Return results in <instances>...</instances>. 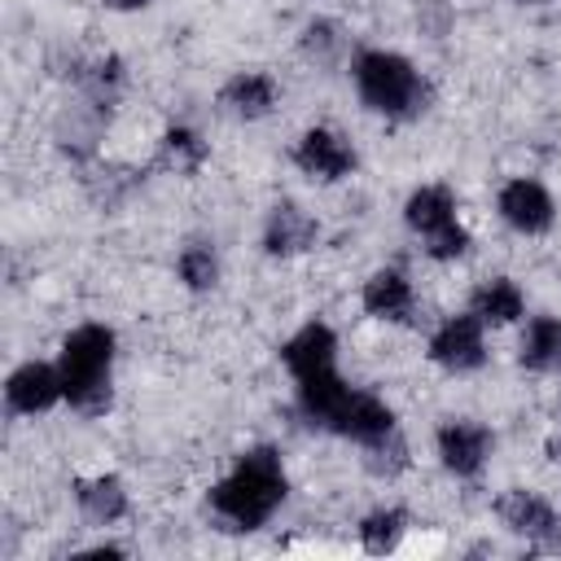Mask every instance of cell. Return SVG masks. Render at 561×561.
I'll use <instances>...</instances> for the list:
<instances>
[{"mask_svg": "<svg viewBox=\"0 0 561 561\" xmlns=\"http://www.w3.org/2000/svg\"><path fill=\"white\" fill-rule=\"evenodd\" d=\"M175 272H180V280H184L188 289L202 294V289H215V280H219V259H215V250H210L206 241H193V245L180 250Z\"/></svg>", "mask_w": 561, "mask_h": 561, "instance_id": "44dd1931", "label": "cell"}, {"mask_svg": "<svg viewBox=\"0 0 561 561\" xmlns=\"http://www.w3.org/2000/svg\"><path fill=\"white\" fill-rule=\"evenodd\" d=\"M390 430H394V412H390L377 394L351 390V399H346V408H342L333 434H346V438H355V443L364 447V443H373V438H381V434H390Z\"/></svg>", "mask_w": 561, "mask_h": 561, "instance_id": "5bb4252c", "label": "cell"}, {"mask_svg": "<svg viewBox=\"0 0 561 561\" xmlns=\"http://www.w3.org/2000/svg\"><path fill=\"white\" fill-rule=\"evenodd\" d=\"M469 311H473L482 324L500 329V324H513V320H522V311H526V298H522V289H517L508 276H491V280H482V285L473 289V302H469Z\"/></svg>", "mask_w": 561, "mask_h": 561, "instance_id": "e0dca14e", "label": "cell"}, {"mask_svg": "<svg viewBox=\"0 0 561 561\" xmlns=\"http://www.w3.org/2000/svg\"><path fill=\"white\" fill-rule=\"evenodd\" d=\"M364 311L377 316V320H408L412 316V285L403 272L394 267H381L364 280Z\"/></svg>", "mask_w": 561, "mask_h": 561, "instance_id": "9a60e30c", "label": "cell"}, {"mask_svg": "<svg viewBox=\"0 0 561 561\" xmlns=\"http://www.w3.org/2000/svg\"><path fill=\"white\" fill-rule=\"evenodd\" d=\"M110 364H114V333L105 324H79L61 342V386L66 403L83 416H96L110 408Z\"/></svg>", "mask_w": 561, "mask_h": 561, "instance_id": "7a4b0ae2", "label": "cell"}, {"mask_svg": "<svg viewBox=\"0 0 561 561\" xmlns=\"http://www.w3.org/2000/svg\"><path fill=\"white\" fill-rule=\"evenodd\" d=\"M75 500H79V508H83V517L92 526H110V522H118L127 513V491H123V482L114 473L83 478L79 491H75Z\"/></svg>", "mask_w": 561, "mask_h": 561, "instance_id": "ac0fdd59", "label": "cell"}, {"mask_svg": "<svg viewBox=\"0 0 561 561\" xmlns=\"http://www.w3.org/2000/svg\"><path fill=\"white\" fill-rule=\"evenodd\" d=\"M355 88L359 101L386 118H403L425 105V79L416 75V66L386 48H368L355 57Z\"/></svg>", "mask_w": 561, "mask_h": 561, "instance_id": "3957f363", "label": "cell"}, {"mask_svg": "<svg viewBox=\"0 0 561 561\" xmlns=\"http://www.w3.org/2000/svg\"><path fill=\"white\" fill-rule=\"evenodd\" d=\"M346 399H351V386L337 377V368L311 373V377L298 381V408H302V416H307L311 425H320V430H337V416H342Z\"/></svg>", "mask_w": 561, "mask_h": 561, "instance_id": "4fadbf2b", "label": "cell"}, {"mask_svg": "<svg viewBox=\"0 0 561 561\" xmlns=\"http://www.w3.org/2000/svg\"><path fill=\"white\" fill-rule=\"evenodd\" d=\"M206 158V140L193 131V127H171L162 136V162L175 167V171H197Z\"/></svg>", "mask_w": 561, "mask_h": 561, "instance_id": "603a6c76", "label": "cell"}, {"mask_svg": "<svg viewBox=\"0 0 561 561\" xmlns=\"http://www.w3.org/2000/svg\"><path fill=\"white\" fill-rule=\"evenodd\" d=\"M403 530H408V513L403 508H377V513H368L359 522V543L381 557V552H394L399 548Z\"/></svg>", "mask_w": 561, "mask_h": 561, "instance_id": "ffe728a7", "label": "cell"}, {"mask_svg": "<svg viewBox=\"0 0 561 561\" xmlns=\"http://www.w3.org/2000/svg\"><path fill=\"white\" fill-rule=\"evenodd\" d=\"M403 219H408V228L425 241V254L438 259V263L460 259V254L469 250V232H465L460 219H456V197H451L443 184L416 188V193L408 197V206H403Z\"/></svg>", "mask_w": 561, "mask_h": 561, "instance_id": "277c9868", "label": "cell"}, {"mask_svg": "<svg viewBox=\"0 0 561 561\" xmlns=\"http://www.w3.org/2000/svg\"><path fill=\"white\" fill-rule=\"evenodd\" d=\"M548 456L561 460V421H557V430H552V438H548Z\"/></svg>", "mask_w": 561, "mask_h": 561, "instance_id": "d4e9b609", "label": "cell"}, {"mask_svg": "<svg viewBox=\"0 0 561 561\" xmlns=\"http://www.w3.org/2000/svg\"><path fill=\"white\" fill-rule=\"evenodd\" d=\"M110 9H123V13H131V9H145L149 0H105Z\"/></svg>", "mask_w": 561, "mask_h": 561, "instance_id": "484cf974", "label": "cell"}, {"mask_svg": "<svg viewBox=\"0 0 561 561\" xmlns=\"http://www.w3.org/2000/svg\"><path fill=\"white\" fill-rule=\"evenodd\" d=\"M219 101H224V110L237 114V118H263V114L276 105V83H272L263 70H241V75H232V79L224 83Z\"/></svg>", "mask_w": 561, "mask_h": 561, "instance_id": "2e32d148", "label": "cell"}, {"mask_svg": "<svg viewBox=\"0 0 561 561\" xmlns=\"http://www.w3.org/2000/svg\"><path fill=\"white\" fill-rule=\"evenodd\" d=\"M57 399H66V386H61V368L53 364H22L9 373L4 381V403L22 416H35V412H48Z\"/></svg>", "mask_w": 561, "mask_h": 561, "instance_id": "9c48e42d", "label": "cell"}, {"mask_svg": "<svg viewBox=\"0 0 561 561\" xmlns=\"http://www.w3.org/2000/svg\"><path fill=\"white\" fill-rule=\"evenodd\" d=\"M280 359H285V368L294 373V381H302V377H311V373H329L333 359H337V337H333L329 324L311 320V324H302V329L280 346Z\"/></svg>", "mask_w": 561, "mask_h": 561, "instance_id": "8fae6325", "label": "cell"}, {"mask_svg": "<svg viewBox=\"0 0 561 561\" xmlns=\"http://www.w3.org/2000/svg\"><path fill=\"white\" fill-rule=\"evenodd\" d=\"M263 245H267V254H276V259L302 254V250L316 245V219H311L302 206H294V202H276V206L267 210V224H263Z\"/></svg>", "mask_w": 561, "mask_h": 561, "instance_id": "7c38bea8", "label": "cell"}, {"mask_svg": "<svg viewBox=\"0 0 561 561\" xmlns=\"http://www.w3.org/2000/svg\"><path fill=\"white\" fill-rule=\"evenodd\" d=\"M285 500V469L272 447H254L237 456L232 473L210 486V508L232 526V530H254L263 526Z\"/></svg>", "mask_w": 561, "mask_h": 561, "instance_id": "6da1fadb", "label": "cell"}, {"mask_svg": "<svg viewBox=\"0 0 561 561\" xmlns=\"http://www.w3.org/2000/svg\"><path fill=\"white\" fill-rule=\"evenodd\" d=\"M495 513H500V522H504L508 530L535 539V543L548 548V552H561V517H557V508H552L548 500H539L535 491H526V486L504 491L500 504H495Z\"/></svg>", "mask_w": 561, "mask_h": 561, "instance_id": "5b68a950", "label": "cell"}, {"mask_svg": "<svg viewBox=\"0 0 561 561\" xmlns=\"http://www.w3.org/2000/svg\"><path fill=\"white\" fill-rule=\"evenodd\" d=\"M482 320L473 311L451 316L438 324V333L430 337V359L443 364L447 373H473L486 359V342H482Z\"/></svg>", "mask_w": 561, "mask_h": 561, "instance_id": "8992f818", "label": "cell"}, {"mask_svg": "<svg viewBox=\"0 0 561 561\" xmlns=\"http://www.w3.org/2000/svg\"><path fill=\"white\" fill-rule=\"evenodd\" d=\"M522 4H543V0H522Z\"/></svg>", "mask_w": 561, "mask_h": 561, "instance_id": "4316f807", "label": "cell"}, {"mask_svg": "<svg viewBox=\"0 0 561 561\" xmlns=\"http://www.w3.org/2000/svg\"><path fill=\"white\" fill-rule=\"evenodd\" d=\"M302 48H307V57H316V61H333L337 48H342V35H337L333 22L316 18V22H307V31H302Z\"/></svg>", "mask_w": 561, "mask_h": 561, "instance_id": "cb8c5ba5", "label": "cell"}, {"mask_svg": "<svg viewBox=\"0 0 561 561\" xmlns=\"http://www.w3.org/2000/svg\"><path fill=\"white\" fill-rule=\"evenodd\" d=\"M364 465H368V473H377V478H394V473L408 469V443H403L399 425H394L390 434L364 443Z\"/></svg>", "mask_w": 561, "mask_h": 561, "instance_id": "7402d4cb", "label": "cell"}, {"mask_svg": "<svg viewBox=\"0 0 561 561\" xmlns=\"http://www.w3.org/2000/svg\"><path fill=\"white\" fill-rule=\"evenodd\" d=\"M294 162H298L302 175L333 184V180L351 175L355 149H351L333 127H311V131H302V140H298V149H294Z\"/></svg>", "mask_w": 561, "mask_h": 561, "instance_id": "52a82bcc", "label": "cell"}, {"mask_svg": "<svg viewBox=\"0 0 561 561\" xmlns=\"http://www.w3.org/2000/svg\"><path fill=\"white\" fill-rule=\"evenodd\" d=\"M522 364L535 373H557L561 377V320L552 316H535L522 333Z\"/></svg>", "mask_w": 561, "mask_h": 561, "instance_id": "d6986e66", "label": "cell"}, {"mask_svg": "<svg viewBox=\"0 0 561 561\" xmlns=\"http://www.w3.org/2000/svg\"><path fill=\"white\" fill-rule=\"evenodd\" d=\"M486 456H491V434H486V425H478V421H447V425L438 430V460H443L447 473L473 478V473H482Z\"/></svg>", "mask_w": 561, "mask_h": 561, "instance_id": "30bf717a", "label": "cell"}, {"mask_svg": "<svg viewBox=\"0 0 561 561\" xmlns=\"http://www.w3.org/2000/svg\"><path fill=\"white\" fill-rule=\"evenodd\" d=\"M500 215H504L508 228L535 237V232H548L552 228L557 206H552V197H548V188L539 180H526L522 175V180H508L500 188Z\"/></svg>", "mask_w": 561, "mask_h": 561, "instance_id": "ba28073f", "label": "cell"}]
</instances>
